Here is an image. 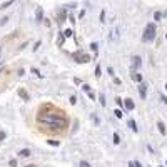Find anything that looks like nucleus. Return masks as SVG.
<instances>
[{"label":"nucleus","instance_id":"b1692460","mask_svg":"<svg viewBox=\"0 0 167 167\" xmlns=\"http://www.w3.org/2000/svg\"><path fill=\"white\" fill-rule=\"evenodd\" d=\"M104 18H106V10L100 12V22H104Z\"/></svg>","mask_w":167,"mask_h":167},{"label":"nucleus","instance_id":"f3484780","mask_svg":"<svg viewBox=\"0 0 167 167\" xmlns=\"http://www.w3.org/2000/svg\"><path fill=\"white\" fill-rule=\"evenodd\" d=\"M14 2H15V0H8V2H5V4H2V5H0V8H7L8 5H12Z\"/></svg>","mask_w":167,"mask_h":167},{"label":"nucleus","instance_id":"5701e85b","mask_svg":"<svg viewBox=\"0 0 167 167\" xmlns=\"http://www.w3.org/2000/svg\"><path fill=\"white\" fill-rule=\"evenodd\" d=\"M100 104L102 106H106V97H104V94H100Z\"/></svg>","mask_w":167,"mask_h":167},{"label":"nucleus","instance_id":"9b49d317","mask_svg":"<svg viewBox=\"0 0 167 167\" xmlns=\"http://www.w3.org/2000/svg\"><path fill=\"white\" fill-rule=\"evenodd\" d=\"M18 95H20V97H22L24 100H30V95L27 94V92L24 90V89H20V90H18Z\"/></svg>","mask_w":167,"mask_h":167},{"label":"nucleus","instance_id":"4468645a","mask_svg":"<svg viewBox=\"0 0 167 167\" xmlns=\"http://www.w3.org/2000/svg\"><path fill=\"white\" fill-rule=\"evenodd\" d=\"M114 144H115V145H119L120 144V137H119V134H117V132H114Z\"/></svg>","mask_w":167,"mask_h":167},{"label":"nucleus","instance_id":"7c9ffc66","mask_svg":"<svg viewBox=\"0 0 167 167\" xmlns=\"http://www.w3.org/2000/svg\"><path fill=\"white\" fill-rule=\"evenodd\" d=\"M165 92H167V84H165Z\"/></svg>","mask_w":167,"mask_h":167},{"label":"nucleus","instance_id":"473e14b6","mask_svg":"<svg viewBox=\"0 0 167 167\" xmlns=\"http://www.w3.org/2000/svg\"><path fill=\"white\" fill-rule=\"evenodd\" d=\"M165 167H167V162H165Z\"/></svg>","mask_w":167,"mask_h":167},{"label":"nucleus","instance_id":"bb28decb","mask_svg":"<svg viewBox=\"0 0 167 167\" xmlns=\"http://www.w3.org/2000/svg\"><path fill=\"white\" fill-rule=\"evenodd\" d=\"M65 35H67V37H72V30H70V29L65 30Z\"/></svg>","mask_w":167,"mask_h":167},{"label":"nucleus","instance_id":"20e7f679","mask_svg":"<svg viewBox=\"0 0 167 167\" xmlns=\"http://www.w3.org/2000/svg\"><path fill=\"white\" fill-rule=\"evenodd\" d=\"M74 57L77 58V62H80V64H87V62H90V55H84V54H75Z\"/></svg>","mask_w":167,"mask_h":167},{"label":"nucleus","instance_id":"39448f33","mask_svg":"<svg viewBox=\"0 0 167 167\" xmlns=\"http://www.w3.org/2000/svg\"><path fill=\"white\" fill-rule=\"evenodd\" d=\"M139 95H140V99H145V97H147V85H145L144 82L139 84Z\"/></svg>","mask_w":167,"mask_h":167},{"label":"nucleus","instance_id":"aec40b11","mask_svg":"<svg viewBox=\"0 0 167 167\" xmlns=\"http://www.w3.org/2000/svg\"><path fill=\"white\" fill-rule=\"evenodd\" d=\"M69 102L72 104V106H75V104H77V97H75V95H72V97L69 99Z\"/></svg>","mask_w":167,"mask_h":167},{"label":"nucleus","instance_id":"f8f14e48","mask_svg":"<svg viewBox=\"0 0 167 167\" xmlns=\"http://www.w3.org/2000/svg\"><path fill=\"white\" fill-rule=\"evenodd\" d=\"M47 144H49V145H52V147H58V145H60V142L55 140V139H49Z\"/></svg>","mask_w":167,"mask_h":167},{"label":"nucleus","instance_id":"423d86ee","mask_svg":"<svg viewBox=\"0 0 167 167\" xmlns=\"http://www.w3.org/2000/svg\"><path fill=\"white\" fill-rule=\"evenodd\" d=\"M124 107H125V110H134L135 109V104L132 99H125L124 100Z\"/></svg>","mask_w":167,"mask_h":167},{"label":"nucleus","instance_id":"7ed1b4c3","mask_svg":"<svg viewBox=\"0 0 167 167\" xmlns=\"http://www.w3.org/2000/svg\"><path fill=\"white\" fill-rule=\"evenodd\" d=\"M140 65H142V58L139 55H134L132 57V72H137L140 69Z\"/></svg>","mask_w":167,"mask_h":167},{"label":"nucleus","instance_id":"1a4fd4ad","mask_svg":"<svg viewBox=\"0 0 167 167\" xmlns=\"http://www.w3.org/2000/svg\"><path fill=\"white\" fill-rule=\"evenodd\" d=\"M132 79H134L135 82H139V84L144 82V77H142V74H139V72H132Z\"/></svg>","mask_w":167,"mask_h":167},{"label":"nucleus","instance_id":"f257e3e1","mask_svg":"<svg viewBox=\"0 0 167 167\" xmlns=\"http://www.w3.org/2000/svg\"><path fill=\"white\" fill-rule=\"evenodd\" d=\"M39 122L47 124V125H50L52 129H62V127H67L69 120L62 119V117H58V115H45V114H40Z\"/></svg>","mask_w":167,"mask_h":167},{"label":"nucleus","instance_id":"6ab92c4d","mask_svg":"<svg viewBox=\"0 0 167 167\" xmlns=\"http://www.w3.org/2000/svg\"><path fill=\"white\" fill-rule=\"evenodd\" d=\"M82 89H84V92H87V94H90V85H89V84H84V85H82Z\"/></svg>","mask_w":167,"mask_h":167},{"label":"nucleus","instance_id":"c756f323","mask_svg":"<svg viewBox=\"0 0 167 167\" xmlns=\"http://www.w3.org/2000/svg\"><path fill=\"white\" fill-rule=\"evenodd\" d=\"M27 167H37V165H33V164H30V165H27Z\"/></svg>","mask_w":167,"mask_h":167},{"label":"nucleus","instance_id":"4be33fe9","mask_svg":"<svg viewBox=\"0 0 167 167\" xmlns=\"http://www.w3.org/2000/svg\"><path fill=\"white\" fill-rule=\"evenodd\" d=\"M90 49H92V50H94V52H97V49H99V45H97V44H95V42H94V44H92V45H90Z\"/></svg>","mask_w":167,"mask_h":167},{"label":"nucleus","instance_id":"6e6552de","mask_svg":"<svg viewBox=\"0 0 167 167\" xmlns=\"http://www.w3.org/2000/svg\"><path fill=\"white\" fill-rule=\"evenodd\" d=\"M35 18H37V22H42L44 20V10L42 8H37V12H35Z\"/></svg>","mask_w":167,"mask_h":167},{"label":"nucleus","instance_id":"a211bd4d","mask_svg":"<svg viewBox=\"0 0 167 167\" xmlns=\"http://www.w3.org/2000/svg\"><path fill=\"white\" fill-rule=\"evenodd\" d=\"M114 114H115V117H117V119H122V117H124L122 110H119V109H117V110H114Z\"/></svg>","mask_w":167,"mask_h":167},{"label":"nucleus","instance_id":"9d476101","mask_svg":"<svg viewBox=\"0 0 167 167\" xmlns=\"http://www.w3.org/2000/svg\"><path fill=\"white\" fill-rule=\"evenodd\" d=\"M127 124H129V127H131L134 132H139V127H137V124H135V120H134V119H129V120H127Z\"/></svg>","mask_w":167,"mask_h":167},{"label":"nucleus","instance_id":"f03ea898","mask_svg":"<svg viewBox=\"0 0 167 167\" xmlns=\"http://www.w3.org/2000/svg\"><path fill=\"white\" fill-rule=\"evenodd\" d=\"M156 39V24H147L145 25V30H144V35H142V40L144 42H150V40Z\"/></svg>","mask_w":167,"mask_h":167},{"label":"nucleus","instance_id":"a878e982","mask_svg":"<svg viewBox=\"0 0 167 167\" xmlns=\"http://www.w3.org/2000/svg\"><path fill=\"white\" fill-rule=\"evenodd\" d=\"M10 165H12V167H17V160L12 159V160H10Z\"/></svg>","mask_w":167,"mask_h":167},{"label":"nucleus","instance_id":"c85d7f7f","mask_svg":"<svg viewBox=\"0 0 167 167\" xmlns=\"http://www.w3.org/2000/svg\"><path fill=\"white\" fill-rule=\"evenodd\" d=\"M134 162H135V167H142V165H140V162H137V160H134Z\"/></svg>","mask_w":167,"mask_h":167},{"label":"nucleus","instance_id":"cd10ccee","mask_svg":"<svg viewBox=\"0 0 167 167\" xmlns=\"http://www.w3.org/2000/svg\"><path fill=\"white\" fill-rule=\"evenodd\" d=\"M129 167H135V162L132 160V162H129Z\"/></svg>","mask_w":167,"mask_h":167},{"label":"nucleus","instance_id":"393cba45","mask_svg":"<svg viewBox=\"0 0 167 167\" xmlns=\"http://www.w3.org/2000/svg\"><path fill=\"white\" fill-rule=\"evenodd\" d=\"M115 102H117V104H119V106H122V104H124V100H122V99H120V97H117V99H115Z\"/></svg>","mask_w":167,"mask_h":167},{"label":"nucleus","instance_id":"2eb2a0df","mask_svg":"<svg viewBox=\"0 0 167 167\" xmlns=\"http://www.w3.org/2000/svg\"><path fill=\"white\" fill-rule=\"evenodd\" d=\"M102 75V70H100V65H95V77H97V79H99V77H100Z\"/></svg>","mask_w":167,"mask_h":167},{"label":"nucleus","instance_id":"ddd939ff","mask_svg":"<svg viewBox=\"0 0 167 167\" xmlns=\"http://www.w3.org/2000/svg\"><path fill=\"white\" fill-rule=\"evenodd\" d=\"M18 156H20V157H29V156H30V150H29V149H22V150H18Z\"/></svg>","mask_w":167,"mask_h":167},{"label":"nucleus","instance_id":"72a5a7b5","mask_svg":"<svg viewBox=\"0 0 167 167\" xmlns=\"http://www.w3.org/2000/svg\"><path fill=\"white\" fill-rule=\"evenodd\" d=\"M160 167H162V165H160Z\"/></svg>","mask_w":167,"mask_h":167},{"label":"nucleus","instance_id":"0eeeda50","mask_svg":"<svg viewBox=\"0 0 167 167\" xmlns=\"http://www.w3.org/2000/svg\"><path fill=\"white\" fill-rule=\"evenodd\" d=\"M157 129H159V132H160V134H162V135H165V134H167L165 124H164V122H160V120H159V122H157Z\"/></svg>","mask_w":167,"mask_h":167},{"label":"nucleus","instance_id":"412c9836","mask_svg":"<svg viewBox=\"0 0 167 167\" xmlns=\"http://www.w3.org/2000/svg\"><path fill=\"white\" fill-rule=\"evenodd\" d=\"M79 165H80V167H90V164H89V162H85V160H82V162H80Z\"/></svg>","mask_w":167,"mask_h":167},{"label":"nucleus","instance_id":"dca6fc26","mask_svg":"<svg viewBox=\"0 0 167 167\" xmlns=\"http://www.w3.org/2000/svg\"><path fill=\"white\" fill-rule=\"evenodd\" d=\"M30 72H32V74H35V75L39 77V79H42V77H44V75H42V74L39 72V69H33V67H32V70H30Z\"/></svg>","mask_w":167,"mask_h":167},{"label":"nucleus","instance_id":"2f4dec72","mask_svg":"<svg viewBox=\"0 0 167 167\" xmlns=\"http://www.w3.org/2000/svg\"><path fill=\"white\" fill-rule=\"evenodd\" d=\"M165 39H167V33H165Z\"/></svg>","mask_w":167,"mask_h":167}]
</instances>
